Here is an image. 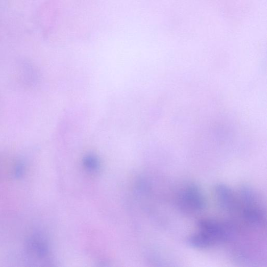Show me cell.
<instances>
[{"label":"cell","instance_id":"obj_3","mask_svg":"<svg viewBox=\"0 0 267 267\" xmlns=\"http://www.w3.org/2000/svg\"><path fill=\"white\" fill-rule=\"evenodd\" d=\"M188 243L193 247L203 249L214 245L216 242L208 234L200 230L189 238Z\"/></svg>","mask_w":267,"mask_h":267},{"label":"cell","instance_id":"obj_2","mask_svg":"<svg viewBox=\"0 0 267 267\" xmlns=\"http://www.w3.org/2000/svg\"><path fill=\"white\" fill-rule=\"evenodd\" d=\"M215 192L218 203L222 208L230 210L233 208L234 199L231 190L224 184H218Z\"/></svg>","mask_w":267,"mask_h":267},{"label":"cell","instance_id":"obj_1","mask_svg":"<svg viewBox=\"0 0 267 267\" xmlns=\"http://www.w3.org/2000/svg\"><path fill=\"white\" fill-rule=\"evenodd\" d=\"M182 199L186 204L195 210H203L206 205L203 193L195 184H191L185 188L182 194Z\"/></svg>","mask_w":267,"mask_h":267},{"label":"cell","instance_id":"obj_4","mask_svg":"<svg viewBox=\"0 0 267 267\" xmlns=\"http://www.w3.org/2000/svg\"><path fill=\"white\" fill-rule=\"evenodd\" d=\"M246 220L254 225H259L262 224L263 215L261 210L256 206H246L244 211Z\"/></svg>","mask_w":267,"mask_h":267},{"label":"cell","instance_id":"obj_5","mask_svg":"<svg viewBox=\"0 0 267 267\" xmlns=\"http://www.w3.org/2000/svg\"><path fill=\"white\" fill-rule=\"evenodd\" d=\"M241 195L246 206L255 205L257 197L255 192L249 187H243L241 190Z\"/></svg>","mask_w":267,"mask_h":267}]
</instances>
